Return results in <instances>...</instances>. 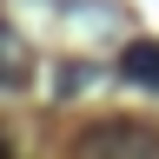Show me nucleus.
<instances>
[{"label": "nucleus", "instance_id": "nucleus-1", "mask_svg": "<svg viewBox=\"0 0 159 159\" xmlns=\"http://www.w3.org/2000/svg\"><path fill=\"white\" fill-rule=\"evenodd\" d=\"M119 73H126L133 86L159 93V40H133V47H126V60H119Z\"/></svg>", "mask_w": 159, "mask_h": 159}, {"label": "nucleus", "instance_id": "nucleus-2", "mask_svg": "<svg viewBox=\"0 0 159 159\" xmlns=\"http://www.w3.org/2000/svg\"><path fill=\"white\" fill-rule=\"evenodd\" d=\"M159 139L146 133V126H126V119H119V133H93L86 139V152H152Z\"/></svg>", "mask_w": 159, "mask_h": 159}, {"label": "nucleus", "instance_id": "nucleus-3", "mask_svg": "<svg viewBox=\"0 0 159 159\" xmlns=\"http://www.w3.org/2000/svg\"><path fill=\"white\" fill-rule=\"evenodd\" d=\"M20 66H27V47H20V33H13V27H0V86H13Z\"/></svg>", "mask_w": 159, "mask_h": 159}]
</instances>
